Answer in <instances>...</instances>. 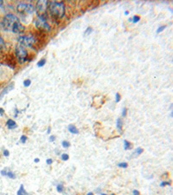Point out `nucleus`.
Returning <instances> with one entry per match:
<instances>
[{"label": "nucleus", "instance_id": "f257e3e1", "mask_svg": "<svg viewBox=\"0 0 173 195\" xmlns=\"http://www.w3.org/2000/svg\"><path fill=\"white\" fill-rule=\"evenodd\" d=\"M1 24L4 30L14 33H22L25 30L24 25L20 23L19 19L13 14H8L4 17Z\"/></svg>", "mask_w": 173, "mask_h": 195}, {"label": "nucleus", "instance_id": "f03ea898", "mask_svg": "<svg viewBox=\"0 0 173 195\" xmlns=\"http://www.w3.org/2000/svg\"><path fill=\"white\" fill-rule=\"evenodd\" d=\"M49 10L55 19H61L65 15V5L63 2H49Z\"/></svg>", "mask_w": 173, "mask_h": 195}, {"label": "nucleus", "instance_id": "7ed1b4c3", "mask_svg": "<svg viewBox=\"0 0 173 195\" xmlns=\"http://www.w3.org/2000/svg\"><path fill=\"white\" fill-rule=\"evenodd\" d=\"M17 41L19 43L20 46H23V47H32L35 44V37L31 35L19 36Z\"/></svg>", "mask_w": 173, "mask_h": 195}, {"label": "nucleus", "instance_id": "20e7f679", "mask_svg": "<svg viewBox=\"0 0 173 195\" xmlns=\"http://www.w3.org/2000/svg\"><path fill=\"white\" fill-rule=\"evenodd\" d=\"M49 2L47 1H38L36 4V12L39 17L45 18V14L47 13V9L49 8Z\"/></svg>", "mask_w": 173, "mask_h": 195}, {"label": "nucleus", "instance_id": "39448f33", "mask_svg": "<svg viewBox=\"0 0 173 195\" xmlns=\"http://www.w3.org/2000/svg\"><path fill=\"white\" fill-rule=\"evenodd\" d=\"M16 56L21 64H24L28 60V52L23 46L17 45L16 47Z\"/></svg>", "mask_w": 173, "mask_h": 195}, {"label": "nucleus", "instance_id": "423d86ee", "mask_svg": "<svg viewBox=\"0 0 173 195\" xmlns=\"http://www.w3.org/2000/svg\"><path fill=\"white\" fill-rule=\"evenodd\" d=\"M35 24L36 29H38L39 31H50V26L48 24L45 18L38 17L37 19L35 20Z\"/></svg>", "mask_w": 173, "mask_h": 195}, {"label": "nucleus", "instance_id": "0eeeda50", "mask_svg": "<svg viewBox=\"0 0 173 195\" xmlns=\"http://www.w3.org/2000/svg\"><path fill=\"white\" fill-rule=\"evenodd\" d=\"M17 12H19L20 14H31L35 11L34 6L30 4H19L16 7Z\"/></svg>", "mask_w": 173, "mask_h": 195}, {"label": "nucleus", "instance_id": "6e6552de", "mask_svg": "<svg viewBox=\"0 0 173 195\" xmlns=\"http://www.w3.org/2000/svg\"><path fill=\"white\" fill-rule=\"evenodd\" d=\"M1 174L3 176H7L11 179H16V174L13 172L10 171L8 168H4L1 171Z\"/></svg>", "mask_w": 173, "mask_h": 195}, {"label": "nucleus", "instance_id": "1a4fd4ad", "mask_svg": "<svg viewBox=\"0 0 173 195\" xmlns=\"http://www.w3.org/2000/svg\"><path fill=\"white\" fill-rule=\"evenodd\" d=\"M6 127H8L9 129H14V128H16L17 127V125H16V123L13 120L10 119L6 122Z\"/></svg>", "mask_w": 173, "mask_h": 195}, {"label": "nucleus", "instance_id": "9d476101", "mask_svg": "<svg viewBox=\"0 0 173 195\" xmlns=\"http://www.w3.org/2000/svg\"><path fill=\"white\" fill-rule=\"evenodd\" d=\"M68 131L70 132L71 134H75V135H78L79 134V130L77 127L74 126V125H69L68 127Z\"/></svg>", "mask_w": 173, "mask_h": 195}, {"label": "nucleus", "instance_id": "9b49d317", "mask_svg": "<svg viewBox=\"0 0 173 195\" xmlns=\"http://www.w3.org/2000/svg\"><path fill=\"white\" fill-rule=\"evenodd\" d=\"M13 87H14V85H13V83H12V84H11V85H9L8 87L5 88V89H4V90H3V92H2V93L0 94V100L2 99V97H3V96H4V95L6 94V93H8L9 90H11V89H12V88H13Z\"/></svg>", "mask_w": 173, "mask_h": 195}, {"label": "nucleus", "instance_id": "f8f14e48", "mask_svg": "<svg viewBox=\"0 0 173 195\" xmlns=\"http://www.w3.org/2000/svg\"><path fill=\"white\" fill-rule=\"evenodd\" d=\"M16 194L17 195H30L29 193H28L27 192H26V190L24 189V187L23 185H21V186H20V188L18 189V191H17V193H16Z\"/></svg>", "mask_w": 173, "mask_h": 195}, {"label": "nucleus", "instance_id": "ddd939ff", "mask_svg": "<svg viewBox=\"0 0 173 195\" xmlns=\"http://www.w3.org/2000/svg\"><path fill=\"white\" fill-rule=\"evenodd\" d=\"M122 121L121 119H117V121H116V127H117V129H118V131L119 133H121L122 132Z\"/></svg>", "mask_w": 173, "mask_h": 195}, {"label": "nucleus", "instance_id": "4468645a", "mask_svg": "<svg viewBox=\"0 0 173 195\" xmlns=\"http://www.w3.org/2000/svg\"><path fill=\"white\" fill-rule=\"evenodd\" d=\"M124 148H125V150H128L131 148V143L129 141H127L126 140H124Z\"/></svg>", "mask_w": 173, "mask_h": 195}, {"label": "nucleus", "instance_id": "2eb2a0df", "mask_svg": "<svg viewBox=\"0 0 173 195\" xmlns=\"http://www.w3.org/2000/svg\"><path fill=\"white\" fill-rule=\"evenodd\" d=\"M46 64V59L45 58H43V59H41L38 62V64H37V66L38 67H43V66H44V64Z\"/></svg>", "mask_w": 173, "mask_h": 195}, {"label": "nucleus", "instance_id": "dca6fc26", "mask_svg": "<svg viewBox=\"0 0 173 195\" xmlns=\"http://www.w3.org/2000/svg\"><path fill=\"white\" fill-rule=\"evenodd\" d=\"M92 32H93V29H92V27H88V28L85 31V32H84V36H88V35H90Z\"/></svg>", "mask_w": 173, "mask_h": 195}, {"label": "nucleus", "instance_id": "f3484780", "mask_svg": "<svg viewBox=\"0 0 173 195\" xmlns=\"http://www.w3.org/2000/svg\"><path fill=\"white\" fill-rule=\"evenodd\" d=\"M139 20H140V17L137 16V15L133 16V18H132V21H133V23H134V24L138 23Z\"/></svg>", "mask_w": 173, "mask_h": 195}, {"label": "nucleus", "instance_id": "a211bd4d", "mask_svg": "<svg viewBox=\"0 0 173 195\" xmlns=\"http://www.w3.org/2000/svg\"><path fill=\"white\" fill-rule=\"evenodd\" d=\"M143 151H144L143 148H141V147H138V148L135 150V153H134V154H135V155H141L142 153H143Z\"/></svg>", "mask_w": 173, "mask_h": 195}, {"label": "nucleus", "instance_id": "6ab92c4d", "mask_svg": "<svg viewBox=\"0 0 173 195\" xmlns=\"http://www.w3.org/2000/svg\"><path fill=\"white\" fill-rule=\"evenodd\" d=\"M62 145H63V147H65V148L70 147V143H69V141H68V140H63V142H62Z\"/></svg>", "mask_w": 173, "mask_h": 195}, {"label": "nucleus", "instance_id": "aec40b11", "mask_svg": "<svg viewBox=\"0 0 173 195\" xmlns=\"http://www.w3.org/2000/svg\"><path fill=\"white\" fill-rule=\"evenodd\" d=\"M61 158H62V159H63V161H66V160H68V159H69V156H68V155H67V154H63L62 156H61Z\"/></svg>", "mask_w": 173, "mask_h": 195}, {"label": "nucleus", "instance_id": "412c9836", "mask_svg": "<svg viewBox=\"0 0 173 195\" xmlns=\"http://www.w3.org/2000/svg\"><path fill=\"white\" fill-rule=\"evenodd\" d=\"M30 84H31V81H30V79H26L24 82V87H29V86H30Z\"/></svg>", "mask_w": 173, "mask_h": 195}, {"label": "nucleus", "instance_id": "4be33fe9", "mask_svg": "<svg viewBox=\"0 0 173 195\" xmlns=\"http://www.w3.org/2000/svg\"><path fill=\"white\" fill-rule=\"evenodd\" d=\"M118 167H122V168H126V167H128V164L126 163V162H121V163L118 164Z\"/></svg>", "mask_w": 173, "mask_h": 195}, {"label": "nucleus", "instance_id": "5701e85b", "mask_svg": "<svg viewBox=\"0 0 173 195\" xmlns=\"http://www.w3.org/2000/svg\"><path fill=\"white\" fill-rule=\"evenodd\" d=\"M165 28H166V25H162L160 27H158V29L157 30V33H160V32L163 31Z\"/></svg>", "mask_w": 173, "mask_h": 195}, {"label": "nucleus", "instance_id": "b1692460", "mask_svg": "<svg viewBox=\"0 0 173 195\" xmlns=\"http://www.w3.org/2000/svg\"><path fill=\"white\" fill-rule=\"evenodd\" d=\"M56 190L58 193H62L63 191V186L61 184V185H58L57 187H56Z\"/></svg>", "mask_w": 173, "mask_h": 195}, {"label": "nucleus", "instance_id": "393cba45", "mask_svg": "<svg viewBox=\"0 0 173 195\" xmlns=\"http://www.w3.org/2000/svg\"><path fill=\"white\" fill-rule=\"evenodd\" d=\"M120 98H121V97H120V95L117 92V93L115 94V102H119L120 101Z\"/></svg>", "mask_w": 173, "mask_h": 195}, {"label": "nucleus", "instance_id": "a878e982", "mask_svg": "<svg viewBox=\"0 0 173 195\" xmlns=\"http://www.w3.org/2000/svg\"><path fill=\"white\" fill-rule=\"evenodd\" d=\"M26 140H27V137L25 136H21V138H20V141L22 142V143L24 144L26 142Z\"/></svg>", "mask_w": 173, "mask_h": 195}, {"label": "nucleus", "instance_id": "bb28decb", "mask_svg": "<svg viewBox=\"0 0 173 195\" xmlns=\"http://www.w3.org/2000/svg\"><path fill=\"white\" fill-rule=\"evenodd\" d=\"M171 185V182H166V181H163L160 183V187H165V186H170Z\"/></svg>", "mask_w": 173, "mask_h": 195}, {"label": "nucleus", "instance_id": "cd10ccee", "mask_svg": "<svg viewBox=\"0 0 173 195\" xmlns=\"http://www.w3.org/2000/svg\"><path fill=\"white\" fill-rule=\"evenodd\" d=\"M4 40L2 39L1 37H0V50H2V49L4 48Z\"/></svg>", "mask_w": 173, "mask_h": 195}, {"label": "nucleus", "instance_id": "c85d7f7f", "mask_svg": "<svg viewBox=\"0 0 173 195\" xmlns=\"http://www.w3.org/2000/svg\"><path fill=\"white\" fill-rule=\"evenodd\" d=\"M126 112H127V108H126V107H124V108H123V111H122V117H126Z\"/></svg>", "mask_w": 173, "mask_h": 195}, {"label": "nucleus", "instance_id": "c756f323", "mask_svg": "<svg viewBox=\"0 0 173 195\" xmlns=\"http://www.w3.org/2000/svg\"><path fill=\"white\" fill-rule=\"evenodd\" d=\"M46 163H47L48 165H51V164L53 163V160H52L51 159H48L47 160H46Z\"/></svg>", "mask_w": 173, "mask_h": 195}, {"label": "nucleus", "instance_id": "7c9ffc66", "mask_svg": "<svg viewBox=\"0 0 173 195\" xmlns=\"http://www.w3.org/2000/svg\"><path fill=\"white\" fill-rule=\"evenodd\" d=\"M55 136H50V137H49V141H50V142H52V141H54V140H55Z\"/></svg>", "mask_w": 173, "mask_h": 195}, {"label": "nucleus", "instance_id": "2f4dec72", "mask_svg": "<svg viewBox=\"0 0 173 195\" xmlns=\"http://www.w3.org/2000/svg\"><path fill=\"white\" fill-rule=\"evenodd\" d=\"M9 155H10V153H9L8 150H4V155L7 157V156H9Z\"/></svg>", "mask_w": 173, "mask_h": 195}, {"label": "nucleus", "instance_id": "473e14b6", "mask_svg": "<svg viewBox=\"0 0 173 195\" xmlns=\"http://www.w3.org/2000/svg\"><path fill=\"white\" fill-rule=\"evenodd\" d=\"M133 195H139V192H138V190H134V191L133 192Z\"/></svg>", "mask_w": 173, "mask_h": 195}, {"label": "nucleus", "instance_id": "72a5a7b5", "mask_svg": "<svg viewBox=\"0 0 173 195\" xmlns=\"http://www.w3.org/2000/svg\"><path fill=\"white\" fill-rule=\"evenodd\" d=\"M4 109L0 107V115H1V116H4Z\"/></svg>", "mask_w": 173, "mask_h": 195}, {"label": "nucleus", "instance_id": "f704fd0d", "mask_svg": "<svg viewBox=\"0 0 173 195\" xmlns=\"http://www.w3.org/2000/svg\"><path fill=\"white\" fill-rule=\"evenodd\" d=\"M50 132H51V127H49L47 129V134H50Z\"/></svg>", "mask_w": 173, "mask_h": 195}, {"label": "nucleus", "instance_id": "c9c22d12", "mask_svg": "<svg viewBox=\"0 0 173 195\" xmlns=\"http://www.w3.org/2000/svg\"><path fill=\"white\" fill-rule=\"evenodd\" d=\"M39 161H40V159H38V158H35V163H38Z\"/></svg>", "mask_w": 173, "mask_h": 195}, {"label": "nucleus", "instance_id": "e433bc0d", "mask_svg": "<svg viewBox=\"0 0 173 195\" xmlns=\"http://www.w3.org/2000/svg\"><path fill=\"white\" fill-rule=\"evenodd\" d=\"M3 4H4V2H3L2 0H0V6H2V5H3Z\"/></svg>", "mask_w": 173, "mask_h": 195}, {"label": "nucleus", "instance_id": "4c0bfd02", "mask_svg": "<svg viewBox=\"0 0 173 195\" xmlns=\"http://www.w3.org/2000/svg\"><path fill=\"white\" fill-rule=\"evenodd\" d=\"M86 195H94V194H93V193H88Z\"/></svg>", "mask_w": 173, "mask_h": 195}, {"label": "nucleus", "instance_id": "58836bf2", "mask_svg": "<svg viewBox=\"0 0 173 195\" xmlns=\"http://www.w3.org/2000/svg\"><path fill=\"white\" fill-rule=\"evenodd\" d=\"M128 13H129V12H127V11H126V12H125V15H127V14H128Z\"/></svg>", "mask_w": 173, "mask_h": 195}, {"label": "nucleus", "instance_id": "ea45409f", "mask_svg": "<svg viewBox=\"0 0 173 195\" xmlns=\"http://www.w3.org/2000/svg\"><path fill=\"white\" fill-rule=\"evenodd\" d=\"M171 117H173V111L171 112Z\"/></svg>", "mask_w": 173, "mask_h": 195}, {"label": "nucleus", "instance_id": "a19ab883", "mask_svg": "<svg viewBox=\"0 0 173 195\" xmlns=\"http://www.w3.org/2000/svg\"><path fill=\"white\" fill-rule=\"evenodd\" d=\"M101 195H106V194H104V193H102V194H101Z\"/></svg>", "mask_w": 173, "mask_h": 195}, {"label": "nucleus", "instance_id": "79ce46f5", "mask_svg": "<svg viewBox=\"0 0 173 195\" xmlns=\"http://www.w3.org/2000/svg\"><path fill=\"white\" fill-rule=\"evenodd\" d=\"M172 62H173V60H172Z\"/></svg>", "mask_w": 173, "mask_h": 195}]
</instances>
